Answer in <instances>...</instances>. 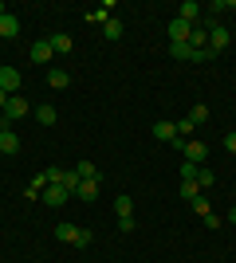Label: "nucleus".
Returning a JSON list of instances; mask_svg holds the SVG:
<instances>
[{"mask_svg": "<svg viewBox=\"0 0 236 263\" xmlns=\"http://www.w3.org/2000/svg\"><path fill=\"white\" fill-rule=\"evenodd\" d=\"M51 47H56L59 55H67L71 47H75V40H71V35H56V40H51Z\"/></svg>", "mask_w": 236, "mask_h": 263, "instance_id": "obj_23", "label": "nucleus"}, {"mask_svg": "<svg viewBox=\"0 0 236 263\" xmlns=\"http://www.w3.org/2000/svg\"><path fill=\"white\" fill-rule=\"evenodd\" d=\"M0 90H4V95H16V90H20V71H16V67H0Z\"/></svg>", "mask_w": 236, "mask_h": 263, "instance_id": "obj_4", "label": "nucleus"}, {"mask_svg": "<svg viewBox=\"0 0 236 263\" xmlns=\"http://www.w3.org/2000/svg\"><path fill=\"white\" fill-rule=\"evenodd\" d=\"M32 63H51V55H56V47H51V40H35L32 44Z\"/></svg>", "mask_w": 236, "mask_h": 263, "instance_id": "obj_6", "label": "nucleus"}, {"mask_svg": "<svg viewBox=\"0 0 236 263\" xmlns=\"http://www.w3.org/2000/svg\"><path fill=\"white\" fill-rule=\"evenodd\" d=\"M40 200H44V204H67V200H71V193H67L63 185H47Z\"/></svg>", "mask_w": 236, "mask_h": 263, "instance_id": "obj_7", "label": "nucleus"}, {"mask_svg": "<svg viewBox=\"0 0 236 263\" xmlns=\"http://www.w3.org/2000/svg\"><path fill=\"white\" fill-rule=\"evenodd\" d=\"M118 232H134V216H118Z\"/></svg>", "mask_w": 236, "mask_h": 263, "instance_id": "obj_28", "label": "nucleus"}, {"mask_svg": "<svg viewBox=\"0 0 236 263\" xmlns=\"http://www.w3.org/2000/svg\"><path fill=\"white\" fill-rule=\"evenodd\" d=\"M47 87H51V90L71 87V71H63V67H51V71H47Z\"/></svg>", "mask_w": 236, "mask_h": 263, "instance_id": "obj_8", "label": "nucleus"}, {"mask_svg": "<svg viewBox=\"0 0 236 263\" xmlns=\"http://www.w3.org/2000/svg\"><path fill=\"white\" fill-rule=\"evenodd\" d=\"M173 126H177V138H181V142H189V134L197 130V122H193L189 114H185V118H181V122H173Z\"/></svg>", "mask_w": 236, "mask_h": 263, "instance_id": "obj_16", "label": "nucleus"}, {"mask_svg": "<svg viewBox=\"0 0 236 263\" xmlns=\"http://www.w3.org/2000/svg\"><path fill=\"white\" fill-rule=\"evenodd\" d=\"M189 47H209V28H205V24H193V32H189Z\"/></svg>", "mask_w": 236, "mask_h": 263, "instance_id": "obj_13", "label": "nucleus"}, {"mask_svg": "<svg viewBox=\"0 0 236 263\" xmlns=\"http://www.w3.org/2000/svg\"><path fill=\"white\" fill-rule=\"evenodd\" d=\"M102 35H106V40H122V20H114V16H111V20L102 24Z\"/></svg>", "mask_w": 236, "mask_h": 263, "instance_id": "obj_17", "label": "nucleus"}, {"mask_svg": "<svg viewBox=\"0 0 236 263\" xmlns=\"http://www.w3.org/2000/svg\"><path fill=\"white\" fill-rule=\"evenodd\" d=\"M114 212H118V216H134V200H130V197H118V200H114Z\"/></svg>", "mask_w": 236, "mask_h": 263, "instance_id": "obj_22", "label": "nucleus"}, {"mask_svg": "<svg viewBox=\"0 0 236 263\" xmlns=\"http://www.w3.org/2000/svg\"><path fill=\"white\" fill-rule=\"evenodd\" d=\"M154 138L157 142H177V126H173V122H154Z\"/></svg>", "mask_w": 236, "mask_h": 263, "instance_id": "obj_10", "label": "nucleus"}, {"mask_svg": "<svg viewBox=\"0 0 236 263\" xmlns=\"http://www.w3.org/2000/svg\"><path fill=\"white\" fill-rule=\"evenodd\" d=\"M8 99H12V95H4V90H0V110H4V106H8Z\"/></svg>", "mask_w": 236, "mask_h": 263, "instance_id": "obj_30", "label": "nucleus"}, {"mask_svg": "<svg viewBox=\"0 0 236 263\" xmlns=\"http://www.w3.org/2000/svg\"><path fill=\"white\" fill-rule=\"evenodd\" d=\"M177 16H181V20H185V24H197V16H201V4H197V0H185Z\"/></svg>", "mask_w": 236, "mask_h": 263, "instance_id": "obj_14", "label": "nucleus"}, {"mask_svg": "<svg viewBox=\"0 0 236 263\" xmlns=\"http://www.w3.org/2000/svg\"><path fill=\"white\" fill-rule=\"evenodd\" d=\"M75 173L83 177V181H95V177H102V173H99V165H90V161H79V165H75Z\"/></svg>", "mask_w": 236, "mask_h": 263, "instance_id": "obj_19", "label": "nucleus"}, {"mask_svg": "<svg viewBox=\"0 0 236 263\" xmlns=\"http://www.w3.org/2000/svg\"><path fill=\"white\" fill-rule=\"evenodd\" d=\"M193 51H197V47H189V44H169V55H173V59H189L193 63Z\"/></svg>", "mask_w": 236, "mask_h": 263, "instance_id": "obj_20", "label": "nucleus"}, {"mask_svg": "<svg viewBox=\"0 0 236 263\" xmlns=\"http://www.w3.org/2000/svg\"><path fill=\"white\" fill-rule=\"evenodd\" d=\"M228 224H236V209H232V212H228Z\"/></svg>", "mask_w": 236, "mask_h": 263, "instance_id": "obj_32", "label": "nucleus"}, {"mask_svg": "<svg viewBox=\"0 0 236 263\" xmlns=\"http://www.w3.org/2000/svg\"><path fill=\"white\" fill-rule=\"evenodd\" d=\"M173 145H177L181 154H185V161H193V165H201L205 157H209V145H205V142H193V138H189V142H181V138H177Z\"/></svg>", "mask_w": 236, "mask_h": 263, "instance_id": "obj_2", "label": "nucleus"}, {"mask_svg": "<svg viewBox=\"0 0 236 263\" xmlns=\"http://www.w3.org/2000/svg\"><path fill=\"white\" fill-rule=\"evenodd\" d=\"M79 232H83V228H75V224H59V228H56V240L75 243V240H79Z\"/></svg>", "mask_w": 236, "mask_h": 263, "instance_id": "obj_15", "label": "nucleus"}, {"mask_svg": "<svg viewBox=\"0 0 236 263\" xmlns=\"http://www.w3.org/2000/svg\"><path fill=\"white\" fill-rule=\"evenodd\" d=\"M24 114H28V102H24L20 95H12V99H8V106L0 110V130H8L12 122H16V118H24Z\"/></svg>", "mask_w": 236, "mask_h": 263, "instance_id": "obj_1", "label": "nucleus"}, {"mask_svg": "<svg viewBox=\"0 0 236 263\" xmlns=\"http://www.w3.org/2000/svg\"><path fill=\"white\" fill-rule=\"evenodd\" d=\"M225 149H228V154H236V130L225 134Z\"/></svg>", "mask_w": 236, "mask_h": 263, "instance_id": "obj_29", "label": "nucleus"}, {"mask_svg": "<svg viewBox=\"0 0 236 263\" xmlns=\"http://www.w3.org/2000/svg\"><path fill=\"white\" fill-rule=\"evenodd\" d=\"M189 118H193V122H197V126H201V122H205V118H209V106H205V102H197V106H193V110H189Z\"/></svg>", "mask_w": 236, "mask_h": 263, "instance_id": "obj_25", "label": "nucleus"}, {"mask_svg": "<svg viewBox=\"0 0 236 263\" xmlns=\"http://www.w3.org/2000/svg\"><path fill=\"white\" fill-rule=\"evenodd\" d=\"M213 181H216V177H213V169H201V173H197V185H201V189H209Z\"/></svg>", "mask_w": 236, "mask_h": 263, "instance_id": "obj_26", "label": "nucleus"}, {"mask_svg": "<svg viewBox=\"0 0 236 263\" xmlns=\"http://www.w3.org/2000/svg\"><path fill=\"white\" fill-rule=\"evenodd\" d=\"M0 35H4V40H12V35H20V20H16V16H0Z\"/></svg>", "mask_w": 236, "mask_h": 263, "instance_id": "obj_12", "label": "nucleus"}, {"mask_svg": "<svg viewBox=\"0 0 236 263\" xmlns=\"http://www.w3.org/2000/svg\"><path fill=\"white\" fill-rule=\"evenodd\" d=\"M35 122L40 126H56V106H35Z\"/></svg>", "mask_w": 236, "mask_h": 263, "instance_id": "obj_18", "label": "nucleus"}, {"mask_svg": "<svg viewBox=\"0 0 236 263\" xmlns=\"http://www.w3.org/2000/svg\"><path fill=\"white\" fill-rule=\"evenodd\" d=\"M0 154H4V157L20 154V138H16L12 130H0Z\"/></svg>", "mask_w": 236, "mask_h": 263, "instance_id": "obj_11", "label": "nucleus"}, {"mask_svg": "<svg viewBox=\"0 0 236 263\" xmlns=\"http://www.w3.org/2000/svg\"><path fill=\"white\" fill-rule=\"evenodd\" d=\"M189 32H193V24H185L181 16L169 20V44H189Z\"/></svg>", "mask_w": 236, "mask_h": 263, "instance_id": "obj_5", "label": "nucleus"}, {"mask_svg": "<svg viewBox=\"0 0 236 263\" xmlns=\"http://www.w3.org/2000/svg\"><path fill=\"white\" fill-rule=\"evenodd\" d=\"M228 40H232V35H228V28L225 24H209V51L213 55H221L228 47Z\"/></svg>", "mask_w": 236, "mask_h": 263, "instance_id": "obj_3", "label": "nucleus"}, {"mask_svg": "<svg viewBox=\"0 0 236 263\" xmlns=\"http://www.w3.org/2000/svg\"><path fill=\"white\" fill-rule=\"evenodd\" d=\"M189 204H193V212H201V216H209V212H213V209H209V200H205V197L189 200Z\"/></svg>", "mask_w": 236, "mask_h": 263, "instance_id": "obj_27", "label": "nucleus"}, {"mask_svg": "<svg viewBox=\"0 0 236 263\" xmlns=\"http://www.w3.org/2000/svg\"><path fill=\"white\" fill-rule=\"evenodd\" d=\"M232 197H236V189H232Z\"/></svg>", "mask_w": 236, "mask_h": 263, "instance_id": "obj_33", "label": "nucleus"}, {"mask_svg": "<svg viewBox=\"0 0 236 263\" xmlns=\"http://www.w3.org/2000/svg\"><path fill=\"white\" fill-rule=\"evenodd\" d=\"M197 173H201V165H193V161L181 165V181H197Z\"/></svg>", "mask_w": 236, "mask_h": 263, "instance_id": "obj_24", "label": "nucleus"}, {"mask_svg": "<svg viewBox=\"0 0 236 263\" xmlns=\"http://www.w3.org/2000/svg\"><path fill=\"white\" fill-rule=\"evenodd\" d=\"M0 16H8V4H4V0H0Z\"/></svg>", "mask_w": 236, "mask_h": 263, "instance_id": "obj_31", "label": "nucleus"}, {"mask_svg": "<svg viewBox=\"0 0 236 263\" xmlns=\"http://www.w3.org/2000/svg\"><path fill=\"white\" fill-rule=\"evenodd\" d=\"M181 197H185V200H197V197H201V185H197V181H181Z\"/></svg>", "mask_w": 236, "mask_h": 263, "instance_id": "obj_21", "label": "nucleus"}, {"mask_svg": "<svg viewBox=\"0 0 236 263\" xmlns=\"http://www.w3.org/2000/svg\"><path fill=\"white\" fill-rule=\"evenodd\" d=\"M99 189H102V177H95V181H79L75 197L79 200H95V197H99Z\"/></svg>", "mask_w": 236, "mask_h": 263, "instance_id": "obj_9", "label": "nucleus"}]
</instances>
